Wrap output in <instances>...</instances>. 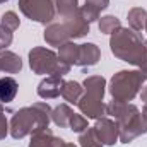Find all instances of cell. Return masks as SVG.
<instances>
[{"label":"cell","instance_id":"1","mask_svg":"<svg viewBox=\"0 0 147 147\" xmlns=\"http://www.w3.org/2000/svg\"><path fill=\"white\" fill-rule=\"evenodd\" d=\"M51 120V108L48 103H34L31 106L17 110L9 123L10 135L17 139H24L38 130L48 128Z\"/></svg>","mask_w":147,"mask_h":147},{"label":"cell","instance_id":"2","mask_svg":"<svg viewBox=\"0 0 147 147\" xmlns=\"http://www.w3.org/2000/svg\"><path fill=\"white\" fill-rule=\"evenodd\" d=\"M111 53L123 62H128L135 67H142L147 60V48L139 33L128 28H118L110 38Z\"/></svg>","mask_w":147,"mask_h":147},{"label":"cell","instance_id":"3","mask_svg":"<svg viewBox=\"0 0 147 147\" xmlns=\"http://www.w3.org/2000/svg\"><path fill=\"white\" fill-rule=\"evenodd\" d=\"M89 33V22L84 19L80 9L67 17H58L45 28V41L50 46H62L77 38H84Z\"/></svg>","mask_w":147,"mask_h":147},{"label":"cell","instance_id":"4","mask_svg":"<svg viewBox=\"0 0 147 147\" xmlns=\"http://www.w3.org/2000/svg\"><path fill=\"white\" fill-rule=\"evenodd\" d=\"M82 87H84V94L77 103L79 110L87 118H92V120L103 118L106 115V105L103 103L106 79L101 75H89L84 79Z\"/></svg>","mask_w":147,"mask_h":147},{"label":"cell","instance_id":"5","mask_svg":"<svg viewBox=\"0 0 147 147\" xmlns=\"http://www.w3.org/2000/svg\"><path fill=\"white\" fill-rule=\"evenodd\" d=\"M147 80V74L142 70H120L111 77L110 94L115 101L130 103L142 89Z\"/></svg>","mask_w":147,"mask_h":147},{"label":"cell","instance_id":"6","mask_svg":"<svg viewBox=\"0 0 147 147\" xmlns=\"http://www.w3.org/2000/svg\"><path fill=\"white\" fill-rule=\"evenodd\" d=\"M29 67L34 74H39V75L63 77L65 74L70 72V67L62 63L58 60V55L53 50L43 48V46H36L29 51Z\"/></svg>","mask_w":147,"mask_h":147},{"label":"cell","instance_id":"7","mask_svg":"<svg viewBox=\"0 0 147 147\" xmlns=\"http://www.w3.org/2000/svg\"><path fill=\"white\" fill-rule=\"evenodd\" d=\"M19 9L28 19L46 26L57 19L55 0H19Z\"/></svg>","mask_w":147,"mask_h":147},{"label":"cell","instance_id":"8","mask_svg":"<svg viewBox=\"0 0 147 147\" xmlns=\"http://www.w3.org/2000/svg\"><path fill=\"white\" fill-rule=\"evenodd\" d=\"M120 128V142L121 144H130L134 139L147 134V115L142 111H135L128 118L116 121Z\"/></svg>","mask_w":147,"mask_h":147},{"label":"cell","instance_id":"9","mask_svg":"<svg viewBox=\"0 0 147 147\" xmlns=\"http://www.w3.org/2000/svg\"><path fill=\"white\" fill-rule=\"evenodd\" d=\"M94 130L101 140L103 146H115L118 140H120V128H118V123L115 120H110L106 116L96 120V125H94Z\"/></svg>","mask_w":147,"mask_h":147},{"label":"cell","instance_id":"10","mask_svg":"<svg viewBox=\"0 0 147 147\" xmlns=\"http://www.w3.org/2000/svg\"><path fill=\"white\" fill-rule=\"evenodd\" d=\"M101 58V50L94 43H82L79 45L77 51V67H92L99 62Z\"/></svg>","mask_w":147,"mask_h":147},{"label":"cell","instance_id":"11","mask_svg":"<svg viewBox=\"0 0 147 147\" xmlns=\"http://www.w3.org/2000/svg\"><path fill=\"white\" fill-rule=\"evenodd\" d=\"M62 86H63V79L58 75H48L46 79H43L38 86V96L43 99H55L60 96L62 92Z\"/></svg>","mask_w":147,"mask_h":147},{"label":"cell","instance_id":"12","mask_svg":"<svg viewBox=\"0 0 147 147\" xmlns=\"http://www.w3.org/2000/svg\"><path fill=\"white\" fill-rule=\"evenodd\" d=\"M62 144H63V140L55 137L50 128H43V130L31 134L29 147H60Z\"/></svg>","mask_w":147,"mask_h":147},{"label":"cell","instance_id":"13","mask_svg":"<svg viewBox=\"0 0 147 147\" xmlns=\"http://www.w3.org/2000/svg\"><path fill=\"white\" fill-rule=\"evenodd\" d=\"M139 110L135 105H130V103H123V101H110L106 105V115H110L115 118V121H121L125 118H128L132 113Z\"/></svg>","mask_w":147,"mask_h":147},{"label":"cell","instance_id":"14","mask_svg":"<svg viewBox=\"0 0 147 147\" xmlns=\"http://www.w3.org/2000/svg\"><path fill=\"white\" fill-rule=\"evenodd\" d=\"M22 69V60L19 55L9 50H2L0 53V72L5 74H19Z\"/></svg>","mask_w":147,"mask_h":147},{"label":"cell","instance_id":"15","mask_svg":"<svg viewBox=\"0 0 147 147\" xmlns=\"http://www.w3.org/2000/svg\"><path fill=\"white\" fill-rule=\"evenodd\" d=\"M110 5V0H86V3L80 7V12L84 19L91 24L92 21L99 19V14Z\"/></svg>","mask_w":147,"mask_h":147},{"label":"cell","instance_id":"16","mask_svg":"<svg viewBox=\"0 0 147 147\" xmlns=\"http://www.w3.org/2000/svg\"><path fill=\"white\" fill-rule=\"evenodd\" d=\"M62 98L67 101V103H70V105H77L79 103V99L82 98V94H84V87L79 84V82H75V80H63V86H62Z\"/></svg>","mask_w":147,"mask_h":147},{"label":"cell","instance_id":"17","mask_svg":"<svg viewBox=\"0 0 147 147\" xmlns=\"http://www.w3.org/2000/svg\"><path fill=\"white\" fill-rule=\"evenodd\" d=\"M17 89H19V84L14 77H2L0 79V103L5 105V103L14 101Z\"/></svg>","mask_w":147,"mask_h":147},{"label":"cell","instance_id":"18","mask_svg":"<svg viewBox=\"0 0 147 147\" xmlns=\"http://www.w3.org/2000/svg\"><path fill=\"white\" fill-rule=\"evenodd\" d=\"M127 19H128L130 29H134L135 33L146 29V22H147L146 9H142V7H134V9H130L128 14H127Z\"/></svg>","mask_w":147,"mask_h":147},{"label":"cell","instance_id":"19","mask_svg":"<svg viewBox=\"0 0 147 147\" xmlns=\"http://www.w3.org/2000/svg\"><path fill=\"white\" fill-rule=\"evenodd\" d=\"M60 50H58V60L62 62V63H65V65H69V67H72L77 63V51H79V45H75L72 41H69V43H63L62 46H58Z\"/></svg>","mask_w":147,"mask_h":147},{"label":"cell","instance_id":"20","mask_svg":"<svg viewBox=\"0 0 147 147\" xmlns=\"http://www.w3.org/2000/svg\"><path fill=\"white\" fill-rule=\"evenodd\" d=\"M72 115H74V111L69 105H58L57 108L51 110V120H53V123H55L57 127L67 128V127H69V121H70V118H72Z\"/></svg>","mask_w":147,"mask_h":147},{"label":"cell","instance_id":"21","mask_svg":"<svg viewBox=\"0 0 147 147\" xmlns=\"http://www.w3.org/2000/svg\"><path fill=\"white\" fill-rule=\"evenodd\" d=\"M55 9L58 17H67L75 14L80 7H79V0H55Z\"/></svg>","mask_w":147,"mask_h":147},{"label":"cell","instance_id":"22","mask_svg":"<svg viewBox=\"0 0 147 147\" xmlns=\"http://www.w3.org/2000/svg\"><path fill=\"white\" fill-rule=\"evenodd\" d=\"M79 142H80V147H105L101 144V140H99V137H98L94 127H92V128H86V130L80 134Z\"/></svg>","mask_w":147,"mask_h":147},{"label":"cell","instance_id":"23","mask_svg":"<svg viewBox=\"0 0 147 147\" xmlns=\"http://www.w3.org/2000/svg\"><path fill=\"white\" fill-rule=\"evenodd\" d=\"M99 31L101 33H105V34H111V33H115L118 28H121V22H120V19L118 17H115V16H105V17H101L99 19Z\"/></svg>","mask_w":147,"mask_h":147},{"label":"cell","instance_id":"24","mask_svg":"<svg viewBox=\"0 0 147 147\" xmlns=\"http://www.w3.org/2000/svg\"><path fill=\"white\" fill-rule=\"evenodd\" d=\"M0 24H3L7 29H10V31L14 33L16 29H19V26H21V21H19V17H17V14H16V12L9 10V12H5V14L2 16V19H0Z\"/></svg>","mask_w":147,"mask_h":147},{"label":"cell","instance_id":"25","mask_svg":"<svg viewBox=\"0 0 147 147\" xmlns=\"http://www.w3.org/2000/svg\"><path fill=\"white\" fill-rule=\"evenodd\" d=\"M69 128L74 130V132H77V134H82L86 128H89V127H87V118L82 116V115L74 113L72 118H70V121H69Z\"/></svg>","mask_w":147,"mask_h":147},{"label":"cell","instance_id":"26","mask_svg":"<svg viewBox=\"0 0 147 147\" xmlns=\"http://www.w3.org/2000/svg\"><path fill=\"white\" fill-rule=\"evenodd\" d=\"M12 39H14V33L10 29H7L3 24H0V48L3 50V48L10 46Z\"/></svg>","mask_w":147,"mask_h":147},{"label":"cell","instance_id":"27","mask_svg":"<svg viewBox=\"0 0 147 147\" xmlns=\"http://www.w3.org/2000/svg\"><path fill=\"white\" fill-rule=\"evenodd\" d=\"M9 134V123H7V116H5V111H3V106L0 103V140L5 139Z\"/></svg>","mask_w":147,"mask_h":147},{"label":"cell","instance_id":"28","mask_svg":"<svg viewBox=\"0 0 147 147\" xmlns=\"http://www.w3.org/2000/svg\"><path fill=\"white\" fill-rule=\"evenodd\" d=\"M140 98H142V101H144V105H147V87L142 91V94H140Z\"/></svg>","mask_w":147,"mask_h":147},{"label":"cell","instance_id":"29","mask_svg":"<svg viewBox=\"0 0 147 147\" xmlns=\"http://www.w3.org/2000/svg\"><path fill=\"white\" fill-rule=\"evenodd\" d=\"M60 147H77V146H75V144H70V142H65V140H63V144H62Z\"/></svg>","mask_w":147,"mask_h":147},{"label":"cell","instance_id":"30","mask_svg":"<svg viewBox=\"0 0 147 147\" xmlns=\"http://www.w3.org/2000/svg\"><path fill=\"white\" fill-rule=\"evenodd\" d=\"M140 70H142V72H146V74H147V60H146V63H144V65L140 67Z\"/></svg>","mask_w":147,"mask_h":147},{"label":"cell","instance_id":"31","mask_svg":"<svg viewBox=\"0 0 147 147\" xmlns=\"http://www.w3.org/2000/svg\"><path fill=\"white\" fill-rule=\"evenodd\" d=\"M5 2H7V0H0V3H5Z\"/></svg>","mask_w":147,"mask_h":147},{"label":"cell","instance_id":"32","mask_svg":"<svg viewBox=\"0 0 147 147\" xmlns=\"http://www.w3.org/2000/svg\"><path fill=\"white\" fill-rule=\"evenodd\" d=\"M144 45H146V48H147V41H144Z\"/></svg>","mask_w":147,"mask_h":147},{"label":"cell","instance_id":"33","mask_svg":"<svg viewBox=\"0 0 147 147\" xmlns=\"http://www.w3.org/2000/svg\"><path fill=\"white\" fill-rule=\"evenodd\" d=\"M146 33H147V22H146Z\"/></svg>","mask_w":147,"mask_h":147},{"label":"cell","instance_id":"34","mask_svg":"<svg viewBox=\"0 0 147 147\" xmlns=\"http://www.w3.org/2000/svg\"><path fill=\"white\" fill-rule=\"evenodd\" d=\"M0 53H2V48H0Z\"/></svg>","mask_w":147,"mask_h":147}]
</instances>
